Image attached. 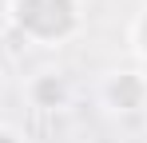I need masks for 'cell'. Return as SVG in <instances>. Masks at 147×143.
Returning a JSON list of instances; mask_svg holds the SVG:
<instances>
[{
    "label": "cell",
    "mask_w": 147,
    "mask_h": 143,
    "mask_svg": "<svg viewBox=\"0 0 147 143\" xmlns=\"http://www.w3.org/2000/svg\"><path fill=\"white\" fill-rule=\"evenodd\" d=\"M0 143H28V139H24V131H20V127L0 123Z\"/></svg>",
    "instance_id": "5b68a950"
},
{
    "label": "cell",
    "mask_w": 147,
    "mask_h": 143,
    "mask_svg": "<svg viewBox=\"0 0 147 143\" xmlns=\"http://www.w3.org/2000/svg\"><path fill=\"white\" fill-rule=\"evenodd\" d=\"M96 99L111 115H143L147 111V72L143 68H107L96 84Z\"/></svg>",
    "instance_id": "7a4b0ae2"
},
{
    "label": "cell",
    "mask_w": 147,
    "mask_h": 143,
    "mask_svg": "<svg viewBox=\"0 0 147 143\" xmlns=\"http://www.w3.org/2000/svg\"><path fill=\"white\" fill-rule=\"evenodd\" d=\"M4 24L32 48H64L84 32V0H4Z\"/></svg>",
    "instance_id": "6da1fadb"
},
{
    "label": "cell",
    "mask_w": 147,
    "mask_h": 143,
    "mask_svg": "<svg viewBox=\"0 0 147 143\" xmlns=\"http://www.w3.org/2000/svg\"><path fill=\"white\" fill-rule=\"evenodd\" d=\"M72 95L76 92L68 76H60V72H36L24 84V99L36 111H64V107H72Z\"/></svg>",
    "instance_id": "3957f363"
},
{
    "label": "cell",
    "mask_w": 147,
    "mask_h": 143,
    "mask_svg": "<svg viewBox=\"0 0 147 143\" xmlns=\"http://www.w3.org/2000/svg\"><path fill=\"white\" fill-rule=\"evenodd\" d=\"M127 52H131L135 64L147 72V4H139V12L127 20Z\"/></svg>",
    "instance_id": "277c9868"
}]
</instances>
